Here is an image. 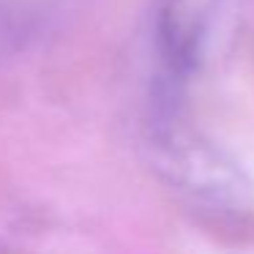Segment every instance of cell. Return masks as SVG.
I'll list each match as a JSON object with an SVG mask.
<instances>
[{
    "label": "cell",
    "mask_w": 254,
    "mask_h": 254,
    "mask_svg": "<svg viewBox=\"0 0 254 254\" xmlns=\"http://www.w3.org/2000/svg\"><path fill=\"white\" fill-rule=\"evenodd\" d=\"M224 0H159L156 47L172 77H186L202 61Z\"/></svg>",
    "instance_id": "1"
}]
</instances>
